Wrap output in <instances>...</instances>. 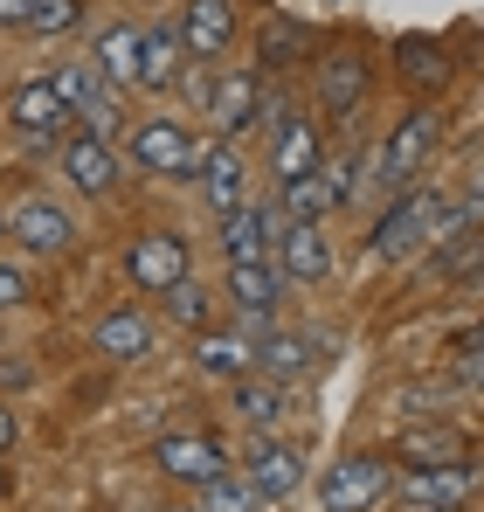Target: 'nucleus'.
Returning a JSON list of instances; mask_svg holds the SVG:
<instances>
[{
    "label": "nucleus",
    "mask_w": 484,
    "mask_h": 512,
    "mask_svg": "<svg viewBox=\"0 0 484 512\" xmlns=\"http://www.w3.org/2000/svg\"><path fill=\"white\" fill-rule=\"evenodd\" d=\"M263 506H270V499H263L242 471H222L215 485H201V506L194 512H263Z\"/></svg>",
    "instance_id": "obj_30"
},
{
    "label": "nucleus",
    "mask_w": 484,
    "mask_h": 512,
    "mask_svg": "<svg viewBox=\"0 0 484 512\" xmlns=\"http://www.w3.org/2000/svg\"><path fill=\"white\" fill-rule=\"evenodd\" d=\"M443 277H484V243H464L457 256H443Z\"/></svg>",
    "instance_id": "obj_39"
},
{
    "label": "nucleus",
    "mask_w": 484,
    "mask_h": 512,
    "mask_svg": "<svg viewBox=\"0 0 484 512\" xmlns=\"http://www.w3.org/2000/svg\"><path fill=\"white\" fill-rule=\"evenodd\" d=\"M7 125H14V139H21L28 153H56L77 118H70V104L49 90V77H28V84H14V97H7Z\"/></svg>",
    "instance_id": "obj_6"
},
{
    "label": "nucleus",
    "mask_w": 484,
    "mask_h": 512,
    "mask_svg": "<svg viewBox=\"0 0 484 512\" xmlns=\"http://www.w3.org/2000/svg\"><path fill=\"white\" fill-rule=\"evenodd\" d=\"M325 167V132L305 118V111H291L284 125H277V139H270V173H277V187L284 180H305V173Z\"/></svg>",
    "instance_id": "obj_17"
},
{
    "label": "nucleus",
    "mask_w": 484,
    "mask_h": 512,
    "mask_svg": "<svg viewBox=\"0 0 484 512\" xmlns=\"http://www.w3.org/2000/svg\"><path fill=\"white\" fill-rule=\"evenodd\" d=\"M388 499H395V464L374 457V450L339 457L319 478V512H374V506H388Z\"/></svg>",
    "instance_id": "obj_3"
},
{
    "label": "nucleus",
    "mask_w": 484,
    "mask_h": 512,
    "mask_svg": "<svg viewBox=\"0 0 484 512\" xmlns=\"http://www.w3.org/2000/svg\"><path fill=\"white\" fill-rule=\"evenodd\" d=\"M402 457H408V464H464L471 443H464V429L429 423V429H408V436H402Z\"/></svg>",
    "instance_id": "obj_27"
},
{
    "label": "nucleus",
    "mask_w": 484,
    "mask_h": 512,
    "mask_svg": "<svg viewBox=\"0 0 484 512\" xmlns=\"http://www.w3.org/2000/svg\"><path fill=\"white\" fill-rule=\"evenodd\" d=\"M90 346H97L111 367H139V360H153V346H160V326H153L139 305H118V312H104V319L90 326Z\"/></svg>",
    "instance_id": "obj_15"
},
{
    "label": "nucleus",
    "mask_w": 484,
    "mask_h": 512,
    "mask_svg": "<svg viewBox=\"0 0 484 512\" xmlns=\"http://www.w3.org/2000/svg\"><path fill=\"white\" fill-rule=\"evenodd\" d=\"M77 21H83V0H35L28 35L35 42H63V35H77Z\"/></svg>",
    "instance_id": "obj_34"
},
{
    "label": "nucleus",
    "mask_w": 484,
    "mask_h": 512,
    "mask_svg": "<svg viewBox=\"0 0 484 512\" xmlns=\"http://www.w3.org/2000/svg\"><path fill=\"white\" fill-rule=\"evenodd\" d=\"M56 167H63V180H70L77 194H90V201H104V194L118 187V173H125V160H118V146H111V139H90V132H70V139L56 146Z\"/></svg>",
    "instance_id": "obj_13"
},
{
    "label": "nucleus",
    "mask_w": 484,
    "mask_h": 512,
    "mask_svg": "<svg viewBox=\"0 0 484 512\" xmlns=\"http://www.w3.org/2000/svg\"><path fill=\"white\" fill-rule=\"evenodd\" d=\"M312 49V28H298V21H277L270 28V42H263V70H284L291 56H305Z\"/></svg>",
    "instance_id": "obj_35"
},
{
    "label": "nucleus",
    "mask_w": 484,
    "mask_h": 512,
    "mask_svg": "<svg viewBox=\"0 0 484 512\" xmlns=\"http://www.w3.org/2000/svg\"><path fill=\"white\" fill-rule=\"evenodd\" d=\"M35 21V0H0V28H28Z\"/></svg>",
    "instance_id": "obj_40"
},
{
    "label": "nucleus",
    "mask_w": 484,
    "mask_h": 512,
    "mask_svg": "<svg viewBox=\"0 0 484 512\" xmlns=\"http://www.w3.org/2000/svg\"><path fill=\"white\" fill-rule=\"evenodd\" d=\"M464 374H471V381H478V388H484V340L471 346V353H464Z\"/></svg>",
    "instance_id": "obj_42"
},
{
    "label": "nucleus",
    "mask_w": 484,
    "mask_h": 512,
    "mask_svg": "<svg viewBox=\"0 0 484 512\" xmlns=\"http://www.w3.org/2000/svg\"><path fill=\"white\" fill-rule=\"evenodd\" d=\"M284 409H291V388H284V381H263V374H256V381L242 374L236 381V416L256 429V436H270V429L284 423Z\"/></svg>",
    "instance_id": "obj_26"
},
{
    "label": "nucleus",
    "mask_w": 484,
    "mask_h": 512,
    "mask_svg": "<svg viewBox=\"0 0 484 512\" xmlns=\"http://www.w3.org/2000/svg\"><path fill=\"white\" fill-rule=\"evenodd\" d=\"M249 367L263 374V381H298V374H312V340L305 333H284V326H263V333H249Z\"/></svg>",
    "instance_id": "obj_20"
},
{
    "label": "nucleus",
    "mask_w": 484,
    "mask_h": 512,
    "mask_svg": "<svg viewBox=\"0 0 484 512\" xmlns=\"http://www.w3.org/2000/svg\"><path fill=\"white\" fill-rule=\"evenodd\" d=\"M180 70H187V49H180L173 21H139V90L166 97L180 84Z\"/></svg>",
    "instance_id": "obj_19"
},
{
    "label": "nucleus",
    "mask_w": 484,
    "mask_h": 512,
    "mask_svg": "<svg viewBox=\"0 0 484 512\" xmlns=\"http://www.w3.org/2000/svg\"><path fill=\"white\" fill-rule=\"evenodd\" d=\"M153 471L173 478V485H215L222 471H236L229 464V450H222V436H208V429H180V436H160L153 443Z\"/></svg>",
    "instance_id": "obj_8"
},
{
    "label": "nucleus",
    "mask_w": 484,
    "mask_h": 512,
    "mask_svg": "<svg viewBox=\"0 0 484 512\" xmlns=\"http://www.w3.org/2000/svg\"><path fill=\"white\" fill-rule=\"evenodd\" d=\"M284 118H291V111H284V97H277V90H256V111H249V125L277 139V125H284Z\"/></svg>",
    "instance_id": "obj_38"
},
{
    "label": "nucleus",
    "mask_w": 484,
    "mask_h": 512,
    "mask_svg": "<svg viewBox=\"0 0 484 512\" xmlns=\"http://www.w3.org/2000/svg\"><path fill=\"white\" fill-rule=\"evenodd\" d=\"M443 146V111L436 104H415L402 125L388 132V153H381V180L374 187H395V194H408L415 187V173L429 167V153Z\"/></svg>",
    "instance_id": "obj_5"
},
{
    "label": "nucleus",
    "mask_w": 484,
    "mask_h": 512,
    "mask_svg": "<svg viewBox=\"0 0 484 512\" xmlns=\"http://www.w3.org/2000/svg\"><path fill=\"white\" fill-rule=\"evenodd\" d=\"M194 173H201V180H194V187H201V208H208L215 222L256 201V194H249V160H242L236 139H208V146H201V167H194Z\"/></svg>",
    "instance_id": "obj_10"
},
{
    "label": "nucleus",
    "mask_w": 484,
    "mask_h": 512,
    "mask_svg": "<svg viewBox=\"0 0 484 512\" xmlns=\"http://www.w3.org/2000/svg\"><path fill=\"white\" fill-rule=\"evenodd\" d=\"M0 236H7V215H0Z\"/></svg>",
    "instance_id": "obj_45"
},
{
    "label": "nucleus",
    "mask_w": 484,
    "mask_h": 512,
    "mask_svg": "<svg viewBox=\"0 0 484 512\" xmlns=\"http://www.w3.org/2000/svg\"><path fill=\"white\" fill-rule=\"evenodd\" d=\"M215 84H222V77H215L208 63H187V70H180V84H173V97H180L187 111H201V118H208V104H215Z\"/></svg>",
    "instance_id": "obj_36"
},
{
    "label": "nucleus",
    "mask_w": 484,
    "mask_h": 512,
    "mask_svg": "<svg viewBox=\"0 0 484 512\" xmlns=\"http://www.w3.org/2000/svg\"><path fill=\"white\" fill-rule=\"evenodd\" d=\"M28 291H35L28 263H0V312H21V305H28Z\"/></svg>",
    "instance_id": "obj_37"
},
{
    "label": "nucleus",
    "mask_w": 484,
    "mask_h": 512,
    "mask_svg": "<svg viewBox=\"0 0 484 512\" xmlns=\"http://www.w3.org/2000/svg\"><path fill=\"white\" fill-rule=\"evenodd\" d=\"M270 263H277L284 291L325 284V277H332V236H325V222H284L277 243H270Z\"/></svg>",
    "instance_id": "obj_11"
},
{
    "label": "nucleus",
    "mask_w": 484,
    "mask_h": 512,
    "mask_svg": "<svg viewBox=\"0 0 484 512\" xmlns=\"http://www.w3.org/2000/svg\"><path fill=\"white\" fill-rule=\"evenodd\" d=\"M201 146L208 139H194L180 118H139L125 132V160L146 173V180H187V173L201 167Z\"/></svg>",
    "instance_id": "obj_1"
},
{
    "label": "nucleus",
    "mask_w": 484,
    "mask_h": 512,
    "mask_svg": "<svg viewBox=\"0 0 484 512\" xmlns=\"http://www.w3.org/2000/svg\"><path fill=\"white\" fill-rule=\"evenodd\" d=\"M14 443H21V423H14V409H7V402H0V457H7V450H14Z\"/></svg>",
    "instance_id": "obj_41"
},
{
    "label": "nucleus",
    "mask_w": 484,
    "mask_h": 512,
    "mask_svg": "<svg viewBox=\"0 0 484 512\" xmlns=\"http://www.w3.org/2000/svg\"><path fill=\"white\" fill-rule=\"evenodd\" d=\"M277 194H284V222H325V215H332V194H325L319 173H305V180H284Z\"/></svg>",
    "instance_id": "obj_33"
},
{
    "label": "nucleus",
    "mask_w": 484,
    "mask_h": 512,
    "mask_svg": "<svg viewBox=\"0 0 484 512\" xmlns=\"http://www.w3.org/2000/svg\"><path fill=\"white\" fill-rule=\"evenodd\" d=\"M256 70H236L229 84H215V104H208V125H215V139H242L249 132V111H256Z\"/></svg>",
    "instance_id": "obj_25"
},
{
    "label": "nucleus",
    "mask_w": 484,
    "mask_h": 512,
    "mask_svg": "<svg viewBox=\"0 0 484 512\" xmlns=\"http://www.w3.org/2000/svg\"><path fill=\"white\" fill-rule=\"evenodd\" d=\"M484 492V464L464 457V464H408L395 471V499L408 512H464Z\"/></svg>",
    "instance_id": "obj_2"
},
{
    "label": "nucleus",
    "mask_w": 484,
    "mask_h": 512,
    "mask_svg": "<svg viewBox=\"0 0 484 512\" xmlns=\"http://www.w3.org/2000/svg\"><path fill=\"white\" fill-rule=\"evenodd\" d=\"M160 305H166V319H173V326H187V333H208V326H215V291H208V284H194V277H180Z\"/></svg>",
    "instance_id": "obj_29"
},
{
    "label": "nucleus",
    "mask_w": 484,
    "mask_h": 512,
    "mask_svg": "<svg viewBox=\"0 0 484 512\" xmlns=\"http://www.w3.org/2000/svg\"><path fill=\"white\" fill-rule=\"evenodd\" d=\"M194 367L208 381H242L249 374V333H222V326L194 333Z\"/></svg>",
    "instance_id": "obj_24"
},
{
    "label": "nucleus",
    "mask_w": 484,
    "mask_h": 512,
    "mask_svg": "<svg viewBox=\"0 0 484 512\" xmlns=\"http://www.w3.org/2000/svg\"><path fill=\"white\" fill-rule=\"evenodd\" d=\"M7 236L28 256H70L77 250V215L63 201H49V194H21L7 208Z\"/></svg>",
    "instance_id": "obj_7"
},
{
    "label": "nucleus",
    "mask_w": 484,
    "mask_h": 512,
    "mask_svg": "<svg viewBox=\"0 0 484 512\" xmlns=\"http://www.w3.org/2000/svg\"><path fill=\"white\" fill-rule=\"evenodd\" d=\"M312 90H319L325 118H353V111L367 104V90H374V56H367L360 42H339L319 70H312Z\"/></svg>",
    "instance_id": "obj_9"
},
{
    "label": "nucleus",
    "mask_w": 484,
    "mask_h": 512,
    "mask_svg": "<svg viewBox=\"0 0 484 512\" xmlns=\"http://www.w3.org/2000/svg\"><path fill=\"white\" fill-rule=\"evenodd\" d=\"M395 77H402L415 97H436V90L450 84V56H443V42L402 35V42H395Z\"/></svg>",
    "instance_id": "obj_23"
},
{
    "label": "nucleus",
    "mask_w": 484,
    "mask_h": 512,
    "mask_svg": "<svg viewBox=\"0 0 484 512\" xmlns=\"http://www.w3.org/2000/svg\"><path fill=\"white\" fill-rule=\"evenodd\" d=\"M90 63L104 70L111 90H139V21H104L90 42Z\"/></svg>",
    "instance_id": "obj_22"
},
{
    "label": "nucleus",
    "mask_w": 484,
    "mask_h": 512,
    "mask_svg": "<svg viewBox=\"0 0 484 512\" xmlns=\"http://www.w3.org/2000/svg\"><path fill=\"white\" fill-rule=\"evenodd\" d=\"M429 215H436V187H408L402 201L374 222V236H367V256H408L415 243H422V229H429Z\"/></svg>",
    "instance_id": "obj_16"
},
{
    "label": "nucleus",
    "mask_w": 484,
    "mask_h": 512,
    "mask_svg": "<svg viewBox=\"0 0 484 512\" xmlns=\"http://www.w3.org/2000/svg\"><path fill=\"white\" fill-rule=\"evenodd\" d=\"M160 512H194V506H160Z\"/></svg>",
    "instance_id": "obj_44"
},
{
    "label": "nucleus",
    "mask_w": 484,
    "mask_h": 512,
    "mask_svg": "<svg viewBox=\"0 0 484 512\" xmlns=\"http://www.w3.org/2000/svg\"><path fill=\"white\" fill-rule=\"evenodd\" d=\"M367 173H374V167H367V153H339V160H325L319 180H325V194H332V208H353L360 187H374Z\"/></svg>",
    "instance_id": "obj_31"
},
{
    "label": "nucleus",
    "mask_w": 484,
    "mask_h": 512,
    "mask_svg": "<svg viewBox=\"0 0 484 512\" xmlns=\"http://www.w3.org/2000/svg\"><path fill=\"white\" fill-rule=\"evenodd\" d=\"M125 277H132V291L166 298L180 277H194V250H187V236H180V229H139V236L125 243Z\"/></svg>",
    "instance_id": "obj_4"
},
{
    "label": "nucleus",
    "mask_w": 484,
    "mask_h": 512,
    "mask_svg": "<svg viewBox=\"0 0 484 512\" xmlns=\"http://www.w3.org/2000/svg\"><path fill=\"white\" fill-rule=\"evenodd\" d=\"M277 298H284L277 263H229V305L242 312V333H263L270 312H277Z\"/></svg>",
    "instance_id": "obj_18"
},
{
    "label": "nucleus",
    "mask_w": 484,
    "mask_h": 512,
    "mask_svg": "<svg viewBox=\"0 0 484 512\" xmlns=\"http://www.w3.org/2000/svg\"><path fill=\"white\" fill-rule=\"evenodd\" d=\"M277 229H284V222H277L263 201H249L236 215H222V256H229V263H270Z\"/></svg>",
    "instance_id": "obj_21"
},
{
    "label": "nucleus",
    "mask_w": 484,
    "mask_h": 512,
    "mask_svg": "<svg viewBox=\"0 0 484 512\" xmlns=\"http://www.w3.org/2000/svg\"><path fill=\"white\" fill-rule=\"evenodd\" d=\"M77 125L90 132V139H111V146H118V139H125V132L139 125V118H132V104H125V90H104V97H97V104L83 111Z\"/></svg>",
    "instance_id": "obj_32"
},
{
    "label": "nucleus",
    "mask_w": 484,
    "mask_h": 512,
    "mask_svg": "<svg viewBox=\"0 0 484 512\" xmlns=\"http://www.w3.org/2000/svg\"><path fill=\"white\" fill-rule=\"evenodd\" d=\"M242 478L263 492V499H291L298 485H305V450L291 443V436H256L249 443V457H242Z\"/></svg>",
    "instance_id": "obj_14"
},
{
    "label": "nucleus",
    "mask_w": 484,
    "mask_h": 512,
    "mask_svg": "<svg viewBox=\"0 0 484 512\" xmlns=\"http://www.w3.org/2000/svg\"><path fill=\"white\" fill-rule=\"evenodd\" d=\"M49 90L70 104V118H83V111H90L111 84H104V70H97V63H56V70H49Z\"/></svg>",
    "instance_id": "obj_28"
},
{
    "label": "nucleus",
    "mask_w": 484,
    "mask_h": 512,
    "mask_svg": "<svg viewBox=\"0 0 484 512\" xmlns=\"http://www.w3.org/2000/svg\"><path fill=\"white\" fill-rule=\"evenodd\" d=\"M173 35H180L187 63H215V56L242 35V7H236V0H180Z\"/></svg>",
    "instance_id": "obj_12"
},
{
    "label": "nucleus",
    "mask_w": 484,
    "mask_h": 512,
    "mask_svg": "<svg viewBox=\"0 0 484 512\" xmlns=\"http://www.w3.org/2000/svg\"><path fill=\"white\" fill-rule=\"evenodd\" d=\"M7 492H14V485H7V471H0V499H7Z\"/></svg>",
    "instance_id": "obj_43"
}]
</instances>
